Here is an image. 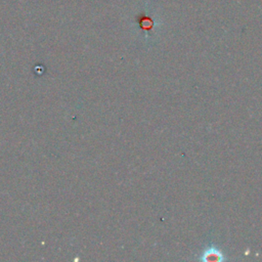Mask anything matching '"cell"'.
I'll list each match as a JSON object with an SVG mask.
<instances>
[{
	"label": "cell",
	"instance_id": "cell-1",
	"mask_svg": "<svg viewBox=\"0 0 262 262\" xmlns=\"http://www.w3.org/2000/svg\"><path fill=\"white\" fill-rule=\"evenodd\" d=\"M200 260L206 262H223L225 260V258L223 252L212 246L203 252V254L200 257Z\"/></svg>",
	"mask_w": 262,
	"mask_h": 262
}]
</instances>
